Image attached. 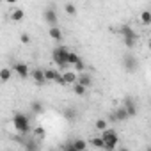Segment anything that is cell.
<instances>
[{"label": "cell", "mask_w": 151, "mask_h": 151, "mask_svg": "<svg viewBox=\"0 0 151 151\" xmlns=\"http://www.w3.org/2000/svg\"><path fill=\"white\" fill-rule=\"evenodd\" d=\"M13 124H14V130L20 133V135H27L30 132V121L25 114L22 112H16L13 116Z\"/></svg>", "instance_id": "cell-1"}, {"label": "cell", "mask_w": 151, "mask_h": 151, "mask_svg": "<svg viewBox=\"0 0 151 151\" xmlns=\"http://www.w3.org/2000/svg\"><path fill=\"white\" fill-rule=\"evenodd\" d=\"M68 53H69V50H68L66 46H57V48H53V52H52V59H53V62H55L59 68L66 69V68H69Z\"/></svg>", "instance_id": "cell-2"}, {"label": "cell", "mask_w": 151, "mask_h": 151, "mask_svg": "<svg viewBox=\"0 0 151 151\" xmlns=\"http://www.w3.org/2000/svg\"><path fill=\"white\" fill-rule=\"evenodd\" d=\"M101 137L105 139V149H116V147H117V140H119V137H117L116 130H112V128H105V130L101 132Z\"/></svg>", "instance_id": "cell-3"}, {"label": "cell", "mask_w": 151, "mask_h": 151, "mask_svg": "<svg viewBox=\"0 0 151 151\" xmlns=\"http://www.w3.org/2000/svg\"><path fill=\"white\" fill-rule=\"evenodd\" d=\"M123 66H124V69H126L128 73H133V71L137 69V66H139V60H137L132 53H126L124 59H123Z\"/></svg>", "instance_id": "cell-4"}, {"label": "cell", "mask_w": 151, "mask_h": 151, "mask_svg": "<svg viewBox=\"0 0 151 151\" xmlns=\"http://www.w3.org/2000/svg\"><path fill=\"white\" fill-rule=\"evenodd\" d=\"M43 18H45V22H46L50 27H55V25H57V22H59V18H57V13H55L52 7L45 9V13H43Z\"/></svg>", "instance_id": "cell-5"}, {"label": "cell", "mask_w": 151, "mask_h": 151, "mask_svg": "<svg viewBox=\"0 0 151 151\" xmlns=\"http://www.w3.org/2000/svg\"><path fill=\"white\" fill-rule=\"evenodd\" d=\"M30 77L34 78V82H36L37 86H43V84L46 82V77H45V69H41V68H36L34 71H30Z\"/></svg>", "instance_id": "cell-6"}, {"label": "cell", "mask_w": 151, "mask_h": 151, "mask_svg": "<svg viewBox=\"0 0 151 151\" xmlns=\"http://www.w3.org/2000/svg\"><path fill=\"white\" fill-rule=\"evenodd\" d=\"M14 71L18 73V77H20V78H27L29 75H30L29 64H25V62H16V64H14Z\"/></svg>", "instance_id": "cell-7"}, {"label": "cell", "mask_w": 151, "mask_h": 151, "mask_svg": "<svg viewBox=\"0 0 151 151\" xmlns=\"http://www.w3.org/2000/svg\"><path fill=\"white\" fill-rule=\"evenodd\" d=\"M124 107H126V110H128L130 117L137 116V105H135V100H133L132 96H126V98H124Z\"/></svg>", "instance_id": "cell-8"}, {"label": "cell", "mask_w": 151, "mask_h": 151, "mask_svg": "<svg viewBox=\"0 0 151 151\" xmlns=\"http://www.w3.org/2000/svg\"><path fill=\"white\" fill-rule=\"evenodd\" d=\"M114 114H116V119H117V121H126V119L130 117V114H128V110H126L124 105H123V107H117V109L114 110Z\"/></svg>", "instance_id": "cell-9"}, {"label": "cell", "mask_w": 151, "mask_h": 151, "mask_svg": "<svg viewBox=\"0 0 151 151\" xmlns=\"http://www.w3.org/2000/svg\"><path fill=\"white\" fill-rule=\"evenodd\" d=\"M119 32H121L123 37H133V39H137V32H135L130 25H123V27L119 29Z\"/></svg>", "instance_id": "cell-10"}, {"label": "cell", "mask_w": 151, "mask_h": 151, "mask_svg": "<svg viewBox=\"0 0 151 151\" xmlns=\"http://www.w3.org/2000/svg\"><path fill=\"white\" fill-rule=\"evenodd\" d=\"M78 84H82V86H86V87H89L91 84H93V78H91V75H87V73H80L78 75V80H77Z\"/></svg>", "instance_id": "cell-11"}, {"label": "cell", "mask_w": 151, "mask_h": 151, "mask_svg": "<svg viewBox=\"0 0 151 151\" xmlns=\"http://www.w3.org/2000/svg\"><path fill=\"white\" fill-rule=\"evenodd\" d=\"M86 147H87V142L82 140V139H77V140L71 142V149H73V151H82V149H86Z\"/></svg>", "instance_id": "cell-12"}, {"label": "cell", "mask_w": 151, "mask_h": 151, "mask_svg": "<svg viewBox=\"0 0 151 151\" xmlns=\"http://www.w3.org/2000/svg\"><path fill=\"white\" fill-rule=\"evenodd\" d=\"M48 34H50V37H52L53 41H60V39H62V30H60L57 25H55V27H50V32H48Z\"/></svg>", "instance_id": "cell-13"}, {"label": "cell", "mask_w": 151, "mask_h": 151, "mask_svg": "<svg viewBox=\"0 0 151 151\" xmlns=\"http://www.w3.org/2000/svg\"><path fill=\"white\" fill-rule=\"evenodd\" d=\"M64 80H66V84H77L78 75L75 73V71H66L64 73Z\"/></svg>", "instance_id": "cell-14"}, {"label": "cell", "mask_w": 151, "mask_h": 151, "mask_svg": "<svg viewBox=\"0 0 151 151\" xmlns=\"http://www.w3.org/2000/svg\"><path fill=\"white\" fill-rule=\"evenodd\" d=\"M73 93L77 94V96H86V93H87V87L77 82V84H73Z\"/></svg>", "instance_id": "cell-15"}, {"label": "cell", "mask_w": 151, "mask_h": 151, "mask_svg": "<svg viewBox=\"0 0 151 151\" xmlns=\"http://www.w3.org/2000/svg\"><path fill=\"white\" fill-rule=\"evenodd\" d=\"M11 75H13V71L9 68H2V69H0V80H2V82H9Z\"/></svg>", "instance_id": "cell-16"}, {"label": "cell", "mask_w": 151, "mask_h": 151, "mask_svg": "<svg viewBox=\"0 0 151 151\" xmlns=\"http://www.w3.org/2000/svg\"><path fill=\"white\" fill-rule=\"evenodd\" d=\"M91 144H93L94 147H103V149H105V139H103L101 135H100V137H93V139H91Z\"/></svg>", "instance_id": "cell-17"}, {"label": "cell", "mask_w": 151, "mask_h": 151, "mask_svg": "<svg viewBox=\"0 0 151 151\" xmlns=\"http://www.w3.org/2000/svg\"><path fill=\"white\" fill-rule=\"evenodd\" d=\"M140 22H142L144 25H151V11H149V9L140 13Z\"/></svg>", "instance_id": "cell-18"}, {"label": "cell", "mask_w": 151, "mask_h": 151, "mask_svg": "<svg viewBox=\"0 0 151 151\" xmlns=\"http://www.w3.org/2000/svg\"><path fill=\"white\" fill-rule=\"evenodd\" d=\"M64 117L68 121H75V119H77V110H75V109H66L64 110Z\"/></svg>", "instance_id": "cell-19"}, {"label": "cell", "mask_w": 151, "mask_h": 151, "mask_svg": "<svg viewBox=\"0 0 151 151\" xmlns=\"http://www.w3.org/2000/svg\"><path fill=\"white\" fill-rule=\"evenodd\" d=\"M78 60H80V57L75 53V52H71V50H69V53H68V62H69V66H75Z\"/></svg>", "instance_id": "cell-20"}, {"label": "cell", "mask_w": 151, "mask_h": 151, "mask_svg": "<svg viewBox=\"0 0 151 151\" xmlns=\"http://www.w3.org/2000/svg\"><path fill=\"white\" fill-rule=\"evenodd\" d=\"M23 16H25L23 9H14V11H13V14H11V18H13L14 22H22V20H23Z\"/></svg>", "instance_id": "cell-21"}, {"label": "cell", "mask_w": 151, "mask_h": 151, "mask_svg": "<svg viewBox=\"0 0 151 151\" xmlns=\"http://www.w3.org/2000/svg\"><path fill=\"white\" fill-rule=\"evenodd\" d=\"M30 109H32V112H34V114H41V112L45 110L41 101H32V103H30Z\"/></svg>", "instance_id": "cell-22"}, {"label": "cell", "mask_w": 151, "mask_h": 151, "mask_svg": "<svg viewBox=\"0 0 151 151\" xmlns=\"http://www.w3.org/2000/svg\"><path fill=\"white\" fill-rule=\"evenodd\" d=\"M55 75H57V71H55V69H45L46 82H55Z\"/></svg>", "instance_id": "cell-23"}, {"label": "cell", "mask_w": 151, "mask_h": 151, "mask_svg": "<svg viewBox=\"0 0 151 151\" xmlns=\"http://www.w3.org/2000/svg\"><path fill=\"white\" fill-rule=\"evenodd\" d=\"M94 126H96V130L103 132L105 128H109V121H107V119H98V121L94 123Z\"/></svg>", "instance_id": "cell-24"}, {"label": "cell", "mask_w": 151, "mask_h": 151, "mask_svg": "<svg viewBox=\"0 0 151 151\" xmlns=\"http://www.w3.org/2000/svg\"><path fill=\"white\" fill-rule=\"evenodd\" d=\"M123 43H124V46H126L128 50H132V48L135 46L137 39H133V37H123Z\"/></svg>", "instance_id": "cell-25"}, {"label": "cell", "mask_w": 151, "mask_h": 151, "mask_svg": "<svg viewBox=\"0 0 151 151\" xmlns=\"http://www.w3.org/2000/svg\"><path fill=\"white\" fill-rule=\"evenodd\" d=\"M64 11H66V14H71V16L77 14V7H75L73 4H66L64 6Z\"/></svg>", "instance_id": "cell-26"}, {"label": "cell", "mask_w": 151, "mask_h": 151, "mask_svg": "<svg viewBox=\"0 0 151 151\" xmlns=\"http://www.w3.org/2000/svg\"><path fill=\"white\" fill-rule=\"evenodd\" d=\"M55 82H57L59 86H66V80H64V73H59V71H57V75H55Z\"/></svg>", "instance_id": "cell-27"}, {"label": "cell", "mask_w": 151, "mask_h": 151, "mask_svg": "<svg viewBox=\"0 0 151 151\" xmlns=\"http://www.w3.org/2000/svg\"><path fill=\"white\" fill-rule=\"evenodd\" d=\"M25 149H29V151H34V149H37V144H36L34 140H27V142H25Z\"/></svg>", "instance_id": "cell-28"}, {"label": "cell", "mask_w": 151, "mask_h": 151, "mask_svg": "<svg viewBox=\"0 0 151 151\" xmlns=\"http://www.w3.org/2000/svg\"><path fill=\"white\" fill-rule=\"evenodd\" d=\"M75 69H77V71H84V69H86V64H84V60H82V59H80L77 64H75Z\"/></svg>", "instance_id": "cell-29"}, {"label": "cell", "mask_w": 151, "mask_h": 151, "mask_svg": "<svg viewBox=\"0 0 151 151\" xmlns=\"http://www.w3.org/2000/svg\"><path fill=\"white\" fill-rule=\"evenodd\" d=\"M20 41H22V43H25V45H27V43H30V36H29V34H22V36H20Z\"/></svg>", "instance_id": "cell-30"}, {"label": "cell", "mask_w": 151, "mask_h": 151, "mask_svg": "<svg viewBox=\"0 0 151 151\" xmlns=\"http://www.w3.org/2000/svg\"><path fill=\"white\" fill-rule=\"evenodd\" d=\"M36 133H37V135H39V137H41V135H45V130H43V128H41V126H39V128H37V130H36Z\"/></svg>", "instance_id": "cell-31"}, {"label": "cell", "mask_w": 151, "mask_h": 151, "mask_svg": "<svg viewBox=\"0 0 151 151\" xmlns=\"http://www.w3.org/2000/svg\"><path fill=\"white\" fill-rule=\"evenodd\" d=\"M4 2H7V4H14V2H18V0H4Z\"/></svg>", "instance_id": "cell-32"}, {"label": "cell", "mask_w": 151, "mask_h": 151, "mask_svg": "<svg viewBox=\"0 0 151 151\" xmlns=\"http://www.w3.org/2000/svg\"><path fill=\"white\" fill-rule=\"evenodd\" d=\"M147 46H149V52H151V39H149V43H147Z\"/></svg>", "instance_id": "cell-33"}, {"label": "cell", "mask_w": 151, "mask_h": 151, "mask_svg": "<svg viewBox=\"0 0 151 151\" xmlns=\"http://www.w3.org/2000/svg\"><path fill=\"white\" fill-rule=\"evenodd\" d=\"M149 11H151V6H149Z\"/></svg>", "instance_id": "cell-34"}]
</instances>
